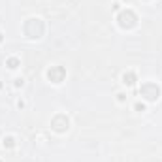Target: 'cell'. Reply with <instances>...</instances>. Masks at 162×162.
<instances>
[{
	"label": "cell",
	"mask_w": 162,
	"mask_h": 162,
	"mask_svg": "<svg viewBox=\"0 0 162 162\" xmlns=\"http://www.w3.org/2000/svg\"><path fill=\"white\" fill-rule=\"evenodd\" d=\"M123 83L128 85V87H130V85H134V83H136V75H134V72H124V74H123Z\"/></svg>",
	"instance_id": "cell-4"
},
{
	"label": "cell",
	"mask_w": 162,
	"mask_h": 162,
	"mask_svg": "<svg viewBox=\"0 0 162 162\" xmlns=\"http://www.w3.org/2000/svg\"><path fill=\"white\" fill-rule=\"evenodd\" d=\"M134 23H136V15L130 12V9H126V12H123L119 15V25L121 27L130 28V27H134Z\"/></svg>",
	"instance_id": "cell-2"
},
{
	"label": "cell",
	"mask_w": 162,
	"mask_h": 162,
	"mask_svg": "<svg viewBox=\"0 0 162 162\" xmlns=\"http://www.w3.org/2000/svg\"><path fill=\"white\" fill-rule=\"evenodd\" d=\"M0 42H2V34H0Z\"/></svg>",
	"instance_id": "cell-8"
},
{
	"label": "cell",
	"mask_w": 162,
	"mask_h": 162,
	"mask_svg": "<svg viewBox=\"0 0 162 162\" xmlns=\"http://www.w3.org/2000/svg\"><path fill=\"white\" fill-rule=\"evenodd\" d=\"M47 77L53 81V83H60L64 77V70L60 68V66H51L47 70Z\"/></svg>",
	"instance_id": "cell-3"
},
{
	"label": "cell",
	"mask_w": 162,
	"mask_h": 162,
	"mask_svg": "<svg viewBox=\"0 0 162 162\" xmlns=\"http://www.w3.org/2000/svg\"><path fill=\"white\" fill-rule=\"evenodd\" d=\"M141 96H145L147 100H156L158 98V87L155 83H145L141 87Z\"/></svg>",
	"instance_id": "cell-1"
},
{
	"label": "cell",
	"mask_w": 162,
	"mask_h": 162,
	"mask_svg": "<svg viewBox=\"0 0 162 162\" xmlns=\"http://www.w3.org/2000/svg\"><path fill=\"white\" fill-rule=\"evenodd\" d=\"M136 109H141V111H143V109H145V106H143V104H136Z\"/></svg>",
	"instance_id": "cell-7"
},
{
	"label": "cell",
	"mask_w": 162,
	"mask_h": 162,
	"mask_svg": "<svg viewBox=\"0 0 162 162\" xmlns=\"http://www.w3.org/2000/svg\"><path fill=\"white\" fill-rule=\"evenodd\" d=\"M8 66H9V68H17V66H19V59H15V57L8 59Z\"/></svg>",
	"instance_id": "cell-5"
},
{
	"label": "cell",
	"mask_w": 162,
	"mask_h": 162,
	"mask_svg": "<svg viewBox=\"0 0 162 162\" xmlns=\"http://www.w3.org/2000/svg\"><path fill=\"white\" fill-rule=\"evenodd\" d=\"M4 147H13V138H4Z\"/></svg>",
	"instance_id": "cell-6"
}]
</instances>
